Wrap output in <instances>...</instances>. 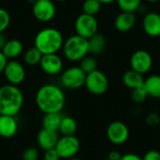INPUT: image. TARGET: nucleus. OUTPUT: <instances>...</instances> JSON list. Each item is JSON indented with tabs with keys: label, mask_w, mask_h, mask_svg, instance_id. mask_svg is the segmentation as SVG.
<instances>
[{
	"label": "nucleus",
	"mask_w": 160,
	"mask_h": 160,
	"mask_svg": "<svg viewBox=\"0 0 160 160\" xmlns=\"http://www.w3.org/2000/svg\"><path fill=\"white\" fill-rule=\"evenodd\" d=\"M136 23L135 12L122 11L114 20V26L119 32H128L130 31Z\"/></svg>",
	"instance_id": "17"
},
{
	"label": "nucleus",
	"mask_w": 160,
	"mask_h": 160,
	"mask_svg": "<svg viewBox=\"0 0 160 160\" xmlns=\"http://www.w3.org/2000/svg\"><path fill=\"white\" fill-rule=\"evenodd\" d=\"M39 158V152L35 147H28L22 154V160H38Z\"/></svg>",
	"instance_id": "30"
},
{
	"label": "nucleus",
	"mask_w": 160,
	"mask_h": 160,
	"mask_svg": "<svg viewBox=\"0 0 160 160\" xmlns=\"http://www.w3.org/2000/svg\"><path fill=\"white\" fill-rule=\"evenodd\" d=\"M36 104L43 113L61 112L66 104V97L59 86L48 83L38 90Z\"/></svg>",
	"instance_id": "1"
},
{
	"label": "nucleus",
	"mask_w": 160,
	"mask_h": 160,
	"mask_svg": "<svg viewBox=\"0 0 160 160\" xmlns=\"http://www.w3.org/2000/svg\"><path fill=\"white\" fill-rule=\"evenodd\" d=\"M56 1H58V2H67L68 0H56Z\"/></svg>",
	"instance_id": "41"
},
{
	"label": "nucleus",
	"mask_w": 160,
	"mask_h": 160,
	"mask_svg": "<svg viewBox=\"0 0 160 160\" xmlns=\"http://www.w3.org/2000/svg\"><path fill=\"white\" fill-rule=\"evenodd\" d=\"M148 98V94L145 90V88L143 86L133 89L132 93H131V98L135 103H142L143 101H145V99Z\"/></svg>",
	"instance_id": "28"
},
{
	"label": "nucleus",
	"mask_w": 160,
	"mask_h": 160,
	"mask_svg": "<svg viewBox=\"0 0 160 160\" xmlns=\"http://www.w3.org/2000/svg\"><path fill=\"white\" fill-rule=\"evenodd\" d=\"M86 74L80 67H71L66 69L61 75V83L67 89L75 90L85 83Z\"/></svg>",
	"instance_id": "7"
},
{
	"label": "nucleus",
	"mask_w": 160,
	"mask_h": 160,
	"mask_svg": "<svg viewBox=\"0 0 160 160\" xmlns=\"http://www.w3.org/2000/svg\"><path fill=\"white\" fill-rule=\"evenodd\" d=\"M39 66L48 75H57L63 69V61L57 53L43 54Z\"/></svg>",
	"instance_id": "13"
},
{
	"label": "nucleus",
	"mask_w": 160,
	"mask_h": 160,
	"mask_svg": "<svg viewBox=\"0 0 160 160\" xmlns=\"http://www.w3.org/2000/svg\"><path fill=\"white\" fill-rule=\"evenodd\" d=\"M10 24V15L3 8H0V33H4L5 30Z\"/></svg>",
	"instance_id": "29"
},
{
	"label": "nucleus",
	"mask_w": 160,
	"mask_h": 160,
	"mask_svg": "<svg viewBox=\"0 0 160 160\" xmlns=\"http://www.w3.org/2000/svg\"><path fill=\"white\" fill-rule=\"evenodd\" d=\"M121 160H142V158L141 157H139L138 155H136V154L129 153V154L123 155Z\"/></svg>",
	"instance_id": "36"
},
{
	"label": "nucleus",
	"mask_w": 160,
	"mask_h": 160,
	"mask_svg": "<svg viewBox=\"0 0 160 160\" xmlns=\"http://www.w3.org/2000/svg\"><path fill=\"white\" fill-rule=\"evenodd\" d=\"M84 85L91 94L101 96L109 89V80L102 71L96 69L86 74Z\"/></svg>",
	"instance_id": "5"
},
{
	"label": "nucleus",
	"mask_w": 160,
	"mask_h": 160,
	"mask_svg": "<svg viewBox=\"0 0 160 160\" xmlns=\"http://www.w3.org/2000/svg\"><path fill=\"white\" fill-rule=\"evenodd\" d=\"M23 46L22 41L19 39H9L7 41L5 47L2 50V52L8 59H14L21 55L22 52Z\"/></svg>",
	"instance_id": "19"
},
{
	"label": "nucleus",
	"mask_w": 160,
	"mask_h": 160,
	"mask_svg": "<svg viewBox=\"0 0 160 160\" xmlns=\"http://www.w3.org/2000/svg\"><path fill=\"white\" fill-rule=\"evenodd\" d=\"M7 38L5 37V35L3 33H0V51L3 50V48L5 47L6 43H7Z\"/></svg>",
	"instance_id": "37"
},
{
	"label": "nucleus",
	"mask_w": 160,
	"mask_h": 160,
	"mask_svg": "<svg viewBox=\"0 0 160 160\" xmlns=\"http://www.w3.org/2000/svg\"><path fill=\"white\" fill-rule=\"evenodd\" d=\"M42 55L43 54L36 47H34L27 50L24 52L23 60L28 66H36V65H39Z\"/></svg>",
	"instance_id": "24"
},
{
	"label": "nucleus",
	"mask_w": 160,
	"mask_h": 160,
	"mask_svg": "<svg viewBox=\"0 0 160 160\" xmlns=\"http://www.w3.org/2000/svg\"><path fill=\"white\" fill-rule=\"evenodd\" d=\"M89 53L97 55L104 52L106 48V38L101 34H95L93 37L88 38Z\"/></svg>",
	"instance_id": "21"
},
{
	"label": "nucleus",
	"mask_w": 160,
	"mask_h": 160,
	"mask_svg": "<svg viewBox=\"0 0 160 160\" xmlns=\"http://www.w3.org/2000/svg\"><path fill=\"white\" fill-rule=\"evenodd\" d=\"M61 158L55 148L46 150L44 153V160H59Z\"/></svg>",
	"instance_id": "31"
},
{
	"label": "nucleus",
	"mask_w": 160,
	"mask_h": 160,
	"mask_svg": "<svg viewBox=\"0 0 160 160\" xmlns=\"http://www.w3.org/2000/svg\"><path fill=\"white\" fill-rule=\"evenodd\" d=\"M142 28L150 37L160 36V14L158 12H149L144 15L142 20Z\"/></svg>",
	"instance_id": "14"
},
{
	"label": "nucleus",
	"mask_w": 160,
	"mask_h": 160,
	"mask_svg": "<svg viewBox=\"0 0 160 160\" xmlns=\"http://www.w3.org/2000/svg\"><path fill=\"white\" fill-rule=\"evenodd\" d=\"M153 66V58L151 54L145 50L136 51L130 58V67L131 69L141 73H147Z\"/></svg>",
	"instance_id": "12"
},
{
	"label": "nucleus",
	"mask_w": 160,
	"mask_h": 160,
	"mask_svg": "<svg viewBox=\"0 0 160 160\" xmlns=\"http://www.w3.org/2000/svg\"><path fill=\"white\" fill-rule=\"evenodd\" d=\"M62 118L63 116L60 112L44 113V116L42 118V128L51 131L57 132L59 130Z\"/></svg>",
	"instance_id": "20"
},
{
	"label": "nucleus",
	"mask_w": 160,
	"mask_h": 160,
	"mask_svg": "<svg viewBox=\"0 0 160 160\" xmlns=\"http://www.w3.org/2000/svg\"><path fill=\"white\" fill-rule=\"evenodd\" d=\"M77 129H78L77 122L72 117L63 116L58 130L63 136H73L77 132Z\"/></svg>",
	"instance_id": "23"
},
{
	"label": "nucleus",
	"mask_w": 160,
	"mask_h": 160,
	"mask_svg": "<svg viewBox=\"0 0 160 160\" xmlns=\"http://www.w3.org/2000/svg\"><path fill=\"white\" fill-rule=\"evenodd\" d=\"M160 118L157 112H152L150 113L147 118H146V122L148 123L149 126H157L159 123Z\"/></svg>",
	"instance_id": "33"
},
{
	"label": "nucleus",
	"mask_w": 160,
	"mask_h": 160,
	"mask_svg": "<svg viewBox=\"0 0 160 160\" xmlns=\"http://www.w3.org/2000/svg\"><path fill=\"white\" fill-rule=\"evenodd\" d=\"M107 158L109 160H121V158H122V155H121L120 152L113 150V151H111V152L109 153Z\"/></svg>",
	"instance_id": "34"
},
{
	"label": "nucleus",
	"mask_w": 160,
	"mask_h": 160,
	"mask_svg": "<svg viewBox=\"0 0 160 160\" xmlns=\"http://www.w3.org/2000/svg\"><path fill=\"white\" fill-rule=\"evenodd\" d=\"M148 2H150V3H158V2H159L160 0H147Z\"/></svg>",
	"instance_id": "39"
},
{
	"label": "nucleus",
	"mask_w": 160,
	"mask_h": 160,
	"mask_svg": "<svg viewBox=\"0 0 160 160\" xmlns=\"http://www.w3.org/2000/svg\"><path fill=\"white\" fill-rule=\"evenodd\" d=\"M23 102V94L18 86L9 83L0 86V114L16 116Z\"/></svg>",
	"instance_id": "2"
},
{
	"label": "nucleus",
	"mask_w": 160,
	"mask_h": 160,
	"mask_svg": "<svg viewBox=\"0 0 160 160\" xmlns=\"http://www.w3.org/2000/svg\"><path fill=\"white\" fill-rule=\"evenodd\" d=\"M74 28L76 35L88 39L98 33V23L95 16L82 13L77 17L74 23Z\"/></svg>",
	"instance_id": "6"
},
{
	"label": "nucleus",
	"mask_w": 160,
	"mask_h": 160,
	"mask_svg": "<svg viewBox=\"0 0 160 160\" xmlns=\"http://www.w3.org/2000/svg\"><path fill=\"white\" fill-rule=\"evenodd\" d=\"M101 5L98 0H84L82 3V11L85 14L95 16L99 12Z\"/></svg>",
	"instance_id": "26"
},
{
	"label": "nucleus",
	"mask_w": 160,
	"mask_h": 160,
	"mask_svg": "<svg viewBox=\"0 0 160 160\" xmlns=\"http://www.w3.org/2000/svg\"><path fill=\"white\" fill-rule=\"evenodd\" d=\"M7 63H8V58L2 52V51H0V73H3Z\"/></svg>",
	"instance_id": "35"
},
{
	"label": "nucleus",
	"mask_w": 160,
	"mask_h": 160,
	"mask_svg": "<svg viewBox=\"0 0 160 160\" xmlns=\"http://www.w3.org/2000/svg\"><path fill=\"white\" fill-rule=\"evenodd\" d=\"M81 147V143L79 139L73 135V136H62L59 138L55 149L58 152L61 158L64 159H69L73 157H75Z\"/></svg>",
	"instance_id": "8"
},
{
	"label": "nucleus",
	"mask_w": 160,
	"mask_h": 160,
	"mask_svg": "<svg viewBox=\"0 0 160 160\" xmlns=\"http://www.w3.org/2000/svg\"><path fill=\"white\" fill-rule=\"evenodd\" d=\"M18 131V122L15 116L0 114V137L10 139Z\"/></svg>",
	"instance_id": "15"
},
{
	"label": "nucleus",
	"mask_w": 160,
	"mask_h": 160,
	"mask_svg": "<svg viewBox=\"0 0 160 160\" xmlns=\"http://www.w3.org/2000/svg\"><path fill=\"white\" fill-rule=\"evenodd\" d=\"M32 13L38 21L48 22L54 18L56 8L52 0H36L32 7Z\"/></svg>",
	"instance_id": "9"
},
{
	"label": "nucleus",
	"mask_w": 160,
	"mask_h": 160,
	"mask_svg": "<svg viewBox=\"0 0 160 160\" xmlns=\"http://www.w3.org/2000/svg\"><path fill=\"white\" fill-rule=\"evenodd\" d=\"M102 160H109L108 158H106V159H102Z\"/></svg>",
	"instance_id": "42"
},
{
	"label": "nucleus",
	"mask_w": 160,
	"mask_h": 160,
	"mask_svg": "<svg viewBox=\"0 0 160 160\" xmlns=\"http://www.w3.org/2000/svg\"><path fill=\"white\" fill-rule=\"evenodd\" d=\"M68 160H82L81 158H75V157H73V158H69V159Z\"/></svg>",
	"instance_id": "40"
},
{
	"label": "nucleus",
	"mask_w": 160,
	"mask_h": 160,
	"mask_svg": "<svg viewBox=\"0 0 160 160\" xmlns=\"http://www.w3.org/2000/svg\"><path fill=\"white\" fill-rule=\"evenodd\" d=\"M64 56L70 62H78L89 53L88 39L79 35L68 38L63 44Z\"/></svg>",
	"instance_id": "4"
},
{
	"label": "nucleus",
	"mask_w": 160,
	"mask_h": 160,
	"mask_svg": "<svg viewBox=\"0 0 160 160\" xmlns=\"http://www.w3.org/2000/svg\"><path fill=\"white\" fill-rule=\"evenodd\" d=\"M80 68L82 69V71L85 74H88L90 72H93L94 70L98 69V62L93 56H88L86 55L84 58L81 60L80 63Z\"/></svg>",
	"instance_id": "27"
},
{
	"label": "nucleus",
	"mask_w": 160,
	"mask_h": 160,
	"mask_svg": "<svg viewBox=\"0 0 160 160\" xmlns=\"http://www.w3.org/2000/svg\"><path fill=\"white\" fill-rule=\"evenodd\" d=\"M83 1H84V0H83Z\"/></svg>",
	"instance_id": "43"
},
{
	"label": "nucleus",
	"mask_w": 160,
	"mask_h": 160,
	"mask_svg": "<svg viewBox=\"0 0 160 160\" xmlns=\"http://www.w3.org/2000/svg\"><path fill=\"white\" fill-rule=\"evenodd\" d=\"M63 35L59 30L52 27L41 29L35 37L34 45L42 54L57 53L64 44Z\"/></svg>",
	"instance_id": "3"
},
{
	"label": "nucleus",
	"mask_w": 160,
	"mask_h": 160,
	"mask_svg": "<svg viewBox=\"0 0 160 160\" xmlns=\"http://www.w3.org/2000/svg\"><path fill=\"white\" fill-rule=\"evenodd\" d=\"M3 74L9 84L16 86L21 84L25 79V69L23 66L16 60L8 61Z\"/></svg>",
	"instance_id": "10"
},
{
	"label": "nucleus",
	"mask_w": 160,
	"mask_h": 160,
	"mask_svg": "<svg viewBox=\"0 0 160 160\" xmlns=\"http://www.w3.org/2000/svg\"><path fill=\"white\" fill-rule=\"evenodd\" d=\"M116 2L122 11L128 12H135L142 6V0H116Z\"/></svg>",
	"instance_id": "25"
},
{
	"label": "nucleus",
	"mask_w": 160,
	"mask_h": 160,
	"mask_svg": "<svg viewBox=\"0 0 160 160\" xmlns=\"http://www.w3.org/2000/svg\"><path fill=\"white\" fill-rule=\"evenodd\" d=\"M101 4H112L113 2H115L116 0H98Z\"/></svg>",
	"instance_id": "38"
},
{
	"label": "nucleus",
	"mask_w": 160,
	"mask_h": 160,
	"mask_svg": "<svg viewBox=\"0 0 160 160\" xmlns=\"http://www.w3.org/2000/svg\"><path fill=\"white\" fill-rule=\"evenodd\" d=\"M144 81L145 80L143 78V75L133 69H129L126 71L125 74L123 75L124 84L131 90L143 86Z\"/></svg>",
	"instance_id": "18"
},
{
	"label": "nucleus",
	"mask_w": 160,
	"mask_h": 160,
	"mask_svg": "<svg viewBox=\"0 0 160 160\" xmlns=\"http://www.w3.org/2000/svg\"><path fill=\"white\" fill-rule=\"evenodd\" d=\"M58 140H59V137H58L57 132L51 131L43 128L38 132V137H37V142H38L39 148L44 151L55 148Z\"/></svg>",
	"instance_id": "16"
},
{
	"label": "nucleus",
	"mask_w": 160,
	"mask_h": 160,
	"mask_svg": "<svg viewBox=\"0 0 160 160\" xmlns=\"http://www.w3.org/2000/svg\"><path fill=\"white\" fill-rule=\"evenodd\" d=\"M107 137L112 143L120 145L128 141L129 137V129L125 123L114 121L111 123L107 128Z\"/></svg>",
	"instance_id": "11"
},
{
	"label": "nucleus",
	"mask_w": 160,
	"mask_h": 160,
	"mask_svg": "<svg viewBox=\"0 0 160 160\" xmlns=\"http://www.w3.org/2000/svg\"><path fill=\"white\" fill-rule=\"evenodd\" d=\"M142 160H160V153L157 150H150L144 154Z\"/></svg>",
	"instance_id": "32"
},
{
	"label": "nucleus",
	"mask_w": 160,
	"mask_h": 160,
	"mask_svg": "<svg viewBox=\"0 0 160 160\" xmlns=\"http://www.w3.org/2000/svg\"><path fill=\"white\" fill-rule=\"evenodd\" d=\"M143 87L145 88L148 97L160 98V75H152L144 81Z\"/></svg>",
	"instance_id": "22"
}]
</instances>
